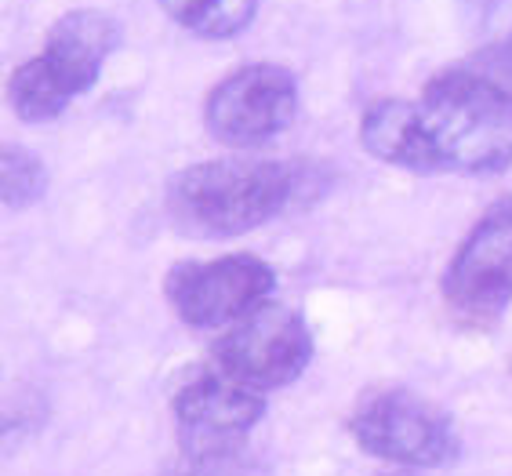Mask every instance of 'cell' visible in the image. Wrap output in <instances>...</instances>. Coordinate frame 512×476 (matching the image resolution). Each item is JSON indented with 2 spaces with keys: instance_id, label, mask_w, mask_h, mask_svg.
<instances>
[{
  "instance_id": "6da1fadb",
  "label": "cell",
  "mask_w": 512,
  "mask_h": 476,
  "mask_svg": "<svg viewBox=\"0 0 512 476\" xmlns=\"http://www.w3.org/2000/svg\"><path fill=\"white\" fill-rule=\"evenodd\" d=\"M418 110L436 171L480 179L512 164V77L483 59L429 77Z\"/></svg>"
},
{
  "instance_id": "7a4b0ae2",
  "label": "cell",
  "mask_w": 512,
  "mask_h": 476,
  "mask_svg": "<svg viewBox=\"0 0 512 476\" xmlns=\"http://www.w3.org/2000/svg\"><path fill=\"white\" fill-rule=\"evenodd\" d=\"M295 193L298 171L280 160H204L168 182L164 211L182 237L229 240L276 219Z\"/></svg>"
},
{
  "instance_id": "3957f363",
  "label": "cell",
  "mask_w": 512,
  "mask_h": 476,
  "mask_svg": "<svg viewBox=\"0 0 512 476\" xmlns=\"http://www.w3.org/2000/svg\"><path fill=\"white\" fill-rule=\"evenodd\" d=\"M171 411L189 466L218 473L244 451V440L266 415V397L211 364L178 386Z\"/></svg>"
},
{
  "instance_id": "277c9868",
  "label": "cell",
  "mask_w": 512,
  "mask_h": 476,
  "mask_svg": "<svg viewBox=\"0 0 512 476\" xmlns=\"http://www.w3.org/2000/svg\"><path fill=\"white\" fill-rule=\"evenodd\" d=\"M356 447L393 466L440 469L458 458V429L444 407L411 389H375L364 393L349 418Z\"/></svg>"
},
{
  "instance_id": "5b68a950",
  "label": "cell",
  "mask_w": 512,
  "mask_h": 476,
  "mask_svg": "<svg viewBox=\"0 0 512 476\" xmlns=\"http://www.w3.org/2000/svg\"><path fill=\"white\" fill-rule=\"evenodd\" d=\"M309 360H313V331L306 317L273 298L251 309L237 324H229L211 346V364L258 393L291 386L309 367Z\"/></svg>"
},
{
  "instance_id": "8992f818",
  "label": "cell",
  "mask_w": 512,
  "mask_h": 476,
  "mask_svg": "<svg viewBox=\"0 0 512 476\" xmlns=\"http://www.w3.org/2000/svg\"><path fill=\"white\" fill-rule=\"evenodd\" d=\"M276 273L258 255H222L178 262L164 277V298L175 317L193 331L229 328L251 309L269 302Z\"/></svg>"
},
{
  "instance_id": "52a82bcc",
  "label": "cell",
  "mask_w": 512,
  "mask_h": 476,
  "mask_svg": "<svg viewBox=\"0 0 512 476\" xmlns=\"http://www.w3.org/2000/svg\"><path fill=\"white\" fill-rule=\"evenodd\" d=\"M298 117V80L287 66L251 62L222 77L204 99V128L229 149H255Z\"/></svg>"
},
{
  "instance_id": "ba28073f",
  "label": "cell",
  "mask_w": 512,
  "mask_h": 476,
  "mask_svg": "<svg viewBox=\"0 0 512 476\" xmlns=\"http://www.w3.org/2000/svg\"><path fill=\"white\" fill-rule=\"evenodd\" d=\"M447 306L458 317L494 320L512 302V197L494 200L444 269Z\"/></svg>"
},
{
  "instance_id": "9c48e42d",
  "label": "cell",
  "mask_w": 512,
  "mask_h": 476,
  "mask_svg": "<svg viewBox=\"0 0 512 476\" xmlns=\"http://www.w3.org/2000/svg\"><path fill=\"white\" fill-rule=\"evenodd\" d=\"M120 48V26L113 15L99 8L66 11L44 37L40 59L55 73L62 88L77 99L99 80L102 66Z\"/></svg>"
},
{
  "instance_id": "30bf717a",
  "label": "cell",
  "mask_w": 512,
  "mask_h": 476,
  "mask_svg": "<svg viewBox=\"0 0 512 476\" xmlns=\"http://www.w3.org/2000/svg\"><path fill=\"white\" fill-rule=\"evenodd\" d=\"M360 146L382 164L393 168L418 171V175H433L436 157L425 135L422 110L418 102L407 99H375L367 102L364 117H360Z\"/></svg>"
},
{
  "instance_id": "8fae6325",
  "label": "cell",
  "mask_w": 512,
  "mask_h": 476,
  "mask_svg": "<svg viewBox=\"0 0 512 476\" xmlns=\"http://www.w3.org/2000/svg\"><path fill=\"white\" fill-rule=\"evenodd\" d=\"M175 26L204 40H229L255 22L258 0H157Z\"/></svg>"
},
{
  "instance_id": "7c38bea8",
  "label": "cell",
  "mask_w": 512,
  "mask_h": 476,
  "mask_svg": "<svg viewBox=\"0 0 512 476\" xmlns=\"http://www.w3.org/2000/svg\"><path fill=\"white\" fill-rule=\"evenodd\" d=\"M8 102L11 110H15V117L26 120V124H48V120H55L73 102V95L62 88L59 80H55V73L37 55V59L22 62L19 70L11 73Z\"/></svg>"
},
{
  "instance_id": "4fadbf2b",
  "label": "cell",
  "mask_w": 512,
  "mask_h": 476,
  "mask_svg": "<svg viewBox=\"0 0 512 476\" xmlns=\"http://www.w3.org/2000/svg\"><path fill=\"white\" fill-rule=\"evenodd\" d=\"M44 193H48L44 160L26 146H4V157H0V197H4V208H33Z\"/></svg>"
},
{
  "instance_id": "5bb4252c",
  "label": "cell",
  "mask_w": 512,
  "mask_h": 476,
  "mask_svg": "<svg viewBox=\"0 0 512 476\" xmlns=\"http://www.w3.org/2000/svg\"><path fill=\"white\" fill-rule=\"evenodd\" d=\"M480 59L487 66H494V70H502L505 77H512V26L502 33V40H494L491 48H483Z\"/></svg>"
}]
</instances>
